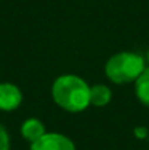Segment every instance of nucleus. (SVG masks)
I'll list each match as a JSON object with an SVG mask.
<instances>
[{
  "mask_svg": "<svg viewBox=\"0 0 149 150\" xmlns=\"http://www.w3.org/2000/svg\"><path fill=\"white\" fill-rule=\"evenodd\" d=\"M53 101L72 113L83 112L90 105V86L83 78L72 74L58 77L51 86Z\"/></svg>",
  "mask_w": 149,
  "mask_h": 150,
  "instance_id": "f257e3e1",
  "label": "nucleus"
},
{
  "mask_svg": "<svg viewBox=\"0 0 149 150\" xmlns=\"http://www.w3.org/2000/svg\"><path fill=\"white\" fill-rule=\"evenodd\" d=\"M146 67V58L133 51H122L108 59L104 66V74L112 83L125 85L136 81Z\"/></svg>",
  "mask_w": 149,
  "mask_h": 150,
  "instance_id": "f03ea898",
  "label": "nucleus"
},
{
  "mask_svg": "<svg viewBox=\"0 0 149 150\" xmlns=\"http://www.w3.org/2000/svg\"><path fill=\"white\" fill-rule=\"evenodd\" d=\"M31 150H76V145L67 136L59 133H45L31 144Z\"/></svg>",
  "mask_w": 149,
  "mask_h": 150,
  "instance_id": "7ed1b4c3",
  "label": "nucleus"
},
{
  "mask_svg": "<svg viewBox=\"0 0 149 150\" xmlns=\"http://www.w3.org/2000/svg\"><path fill=\"white\" fill-rule=\"evenodd\" d=\"M23 101L19 88L13 83H0V110H15Z\"/></svg>",
  "mask_w": 149,
  "mask_h": 150,
  "instance_id": "20e7f679",
  "label": "nucleus"
},
{
  "mask_svg": "<svg viewBox=\"0 0 149 150\" xmlns=\"http://www.w3.org/2000/svg\"><path fill=\"white\" fill-rule=\"evenodd\" d=\"M43 134H45V126H43V123L37 118L26 120L23 123V126H21V136H23L26 141H29L31 144H32L34 141H37V139H40Z\"/></svg>",
  "mask_w": 149,
  "mask_h": 150,
  "instance_id": "39448f33",
  "label": "nucleus"
},
{
  "mask_svg": "<svg viewBox=\"0 0 149 150\" xmlns=\"http://www.w3.org/2000/svg\"><path fill=\"white\" fill-rule=\"evenodd\" d=\"M112 91L106 85H95L90 86V105L95 107H104L111 102Z\"/></svg>",
  "mask_w": 149,
  "mask_h": 150,
  "instance_id": "423d86ee",
  "label": "nucleus"
},
{
  "mask_svg": "<svg viewBox=\"0 0 149 150\" xmlns=\"http://www.w3.org/2000/svg\"><path fill=\"white\" fill-rule=\"evenodd\" d=\"M135 93H136L138 101L143 105L149 107V67H146L144 72L135 81Z\"/></svg>",
  "mask_w": 149,
  "mask_h": 150,
  "instance_id": "0eeeda50",
  "label": "nucleus"
},
{
  "mask_svg": "<svg viewBox=\"0 0 149 150\" xmlns=\"http://www.w3.org/2000/svg\"><path fill=\"white\" fill-rule=\"evenodd\" d=\"M10 149V137L5 128L0 125V150H8Z\"/></svg>",
  "mask_w": 149,
  "mask_h": 150,
  "instance_id": "6e6552de",
  "label": "nucleus"
},
{
  "mask_svg": "<svg viewBox=\"0 0 149 150\" xmlns=\"http://www.w3.org/2000/svg\"><path fill=\"white\" fill-rule=\"evenodd\" d=\"M146 64H148V67H149V48H148V53H146Z\"/></svg>",
  "mask_w": 149,
  "mask_h": 150,
  "instance_id": "1a4fd4ad",
  "label": "nucleus"
}]
</instances>
